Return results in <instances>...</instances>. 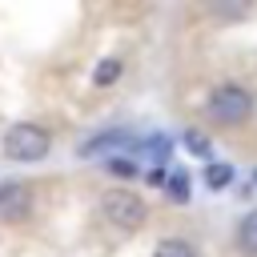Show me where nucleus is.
I'll return each mask as SVG.
<instances>
[{
	"instance_id": "obj_6",
	"label": "nucleus",
	"mask_w": 257,
	"mask_h": 257,
	"mask_svg": "<svg viewBox=\"0 0 257 257\" xmlns=\"http://www.w3.org/2000/svg\"><path fill=\"white\" fill-rule=\"evenodd\" d=\"M237 249L245 257H257V209L241 217V225H237Z\"/></svg>"
},
{
	"instance_id": "obj_10",
	"label": "nucleus",
	"mask_w": 257,
	"mask_h": 257,
	"mask_svg": "<svg viewBox=\"0 0 257 257\" xmlns=\"http://www.w3.org/2000/svg\"><path fill=\"white\" fill-rule=\"evenodd\" d=\"M108 173H116V177H137L141 169H137V161H128V157H108Z\"/></svg>"
},
{
	"instance_id": "obj_8",
	"label": "nucleus",
	"mask_w": 257,
	"mask_h": 257,
	"mask_svg": "<svg viewBox=\"0 0 257 257\" xmlns=\"http://www.w3.org/2000/svg\"><path fill=\"white\" fill-rule=\"evenodd\" d=\"M229 181H233V169L229 165H221V161H209L205 165V185L209 189H225Z\"/></svg>"
},
{
	"instance_id": "obj_3",
	"label": "nucleus",
	"mask_w": 257,
	"mask_h": 257,
	"mask_svg": "<svg viewBox=\"0 0 257 257\" xmlns=\"http://www.w3.org/2000/svg\"><path fill=\"white\" fill-rule=\"evenodd\" d=\"M104 217H108V225H116V229H124V233H137V229L145 225V217H149V205H145L141 193H133V189H112V193L104 197Z\"/></svg>"
},
{
	"instance_id": "obj_13",
	"label": "nucleus",
	"mask_w": 257,
	"mask_h": 257,
	"mask_svg": "<svg viewBox=\"0 0 257 257\" xmlns=\"http://www.w3.org/2000/svg\"><path fill=\"white\" fill-rule=\"evenodd\" d=\"M253 181H257V173H253Z\"/></svg>"
},
{
	"instance_id": "obj_7",
	"label": "nucleus",
	"mask_w": 257,
	"mask_h": 257,
	"mask_svg": "<svg viewBox=\"0 0 257 257\" xmlns=\"http://www.w3.org/2000/svg\"><path fill=\"white\" fill-rule=\"evenodd\" d=\"M153 257H197V249H193L185 237H165V241L153 249Z\"/></svg>"
},
{
	"instance_id": "obj_12",
	"label": "nucleus",
	"mask_w": 257,
	"mask_h": 257,
	"mask_svg": "<svg viewBox=\"0 0 257 257\" xmlns=\"http://www.w3.org/2000/svg\"><path fill=\"white\" fill-rule=\"evenodd\" d=\"M185 145H189L193 153H201V157H209V141H205L201 133H193V128H189V133H185Z\"/></svg>"
},
{
	"instance_id": "obj_1",
	"label": "nucleus",
	"mask_w": 257,
	"mask_h": 257,
	"mask_svg": "<svg viewBox=\"0 0 257 257\" xmlns=\"http://www.w3.org/2000/svg\"><path fill=\"white\" fill-rule=\"evenodd\" d=\"M48 149H52V137H48V128H40V124H12L8 128V137H4V157L8 161H20V165H32V161H44L48 157Z\"/></svg>"
},
{
	"instance_id": "obj_2",
	"label": "nucleus",
	"mask_w": 257,
	"mask_h": 257,
	"mask_svg": "<svg viewBox=\"0 0 257 257\" xmlns=\"http://www.w3.org/2000/svg\"><path fill=\"white\" fill-rule=\"evenodd\" d=\"M209 116L217 124H245L253 116V92L241 84H221L209 92Z\"/></svg>"
},
{
	"instance_id": "obj_11",
	"label": "nucleus",
	"mask_w": 257,
	"mask_h": 257,
	"mask_svg": "<svg viewBox=\"0 0 257 257\" xmlns=\"http://www.w3.org/2000/svg\"><path fill=\"white\" fill-rule=\"evenodd\" d=\"M169 197L181 205V201H189V181H185V173H173L169 177Z\"/></svg>"
},
{
	"instance_id": "obj_9",
	"label": "nucleus",
	"mask_w": 257,
	"mask_h": 257,
	"mask_svg": "<svg viewBox=\"0 0 257 257\" xmlns=\"http://www.w3.org/2000/svg\"><path fill=\"white\" fill-rule=\"evenodd\" d=\"M116 76H120V60H112V56H108V60H100V68L92 72V84H100V88H104V84H112Z\"/></svg>"
},
{
	"instance_id": "obj_4",
	"label": "nucleus",
	"mask_w": 257,
	"mask_h": 257,
	"mask_svg": "<svg viewBox=\"0 0 257 257\" xmlns=\"http://www.w3.org/2000/svg\"><path fill=\"white\" fill-rule=\"evenodd\" d=\"M32 213V185L4 181L0 185V225H20Z\"/></svg>"
},
{
	"instance_id": "obj_5",
	"label": "nucleus",
	"mask_w": 257,
	"mask_h": 257,
	"mask_svg": "<svg viewBox=\"0 0 257 257\" xmlns=\"http://www.w3.org/2000/svg\"><path fill=\"white\" fill-rule=\"evenodd\" d=\"M133 149H137V141H133V133H128V128H108V133H100V137L84 141V145H80V157H104V153L124 157V153H133Z\"/></svg>"
}]
</instances>
